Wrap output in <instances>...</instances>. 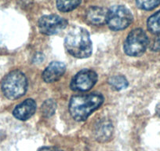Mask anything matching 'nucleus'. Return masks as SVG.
Returning a JSON list of instances; mask_svg holds the SVG:
<instances>
[{"instance_id":"nucleus-1","label":"nucleus","mask_w":160,"mask_h":151,"mask_svg":"<svg viewBox=\"0 0 160 151\" xmlns=\"http://www.w3.org/2000/svg\"><path fill=\"white\" fill-rule=\"evenodd\" d=\"M104 102V97L98 93L73 96L69 103V111L77 121H83Z\"/></svg>"},{"instance_id":"nucleus-2","label":"nucleus","mask_w":160,"mask_h":151,"mask_svg":"<svg viewBox=\"0 0 160 151\" xmlns=\"http://www.w3.org/2000/svg\"><path fill=\"white\" fill-rule=\"evenodd\" d=\"M64 46L67 51L78 58H89L93 51L90 34L82 28L76 27L66 35Z\"/></svg>"},{"instance_id":"nucleus-3","label":"nucleus","mask_w":160,"mask_h":151,"mask_svg":"<svg viewBox=\"0 0 160 151\" xmlns=\"http://www.w3.org/2000/svg\"><path fill=\"white\" fill-rule=\"evenodd\" d=\"M28 88V81L24 73L20 71H13L4 78L2 83V91L7 98L18 99L25 94Z\"/></svg>"},{"instance_id":"nucleus-4","label":"nucleus","mask_w":160,"mask_h":151,"mask_svg":"<svg viewBox=\"0 0 160 151\" xmlns=\"http://www.w3.org/2000/svg\"><path fill=\"white\" fill-rule=\"evenodd\" d=\"M148 44V37L144 30L141 29H133L126 39L124 51L129 56H141L144 53Z\"/></svg>"},{"instance_id":"nucleus-5","label":"nucleus","mask_w":160,"mask_h":151,"mask_svg":"<svg viewBox=\"0 0 160 151\" xmlns=\"http://www.w3.org/2000/svg\"><path fill=\"white\" fill-rule=\"evenodd\" d=\"M133 14L124 6H114L108 10L107 24L109 29L113 31L125 29L133 21Z\"/></svg>"},{"instance_id":"nucleus-6","label":"nucleus","mask_w":160,"mask_h":151,"mask_svg":"<svg viewBox=\"0 0 160 151\" xmlns=\"http://www.w3.org/2000/svg\"><path fill=\"white\" fill-rule=\"evenodd\" d=\"M68 25V21L58 15H45L38 21V29L44 35H51L58 33Z\"/></svg>"},{"instance_id":"nucleus-7","label":"nucleus","mask_w":160,"mask_h":151,"mask_svg":"<svg viewBox=\"0 0 160 151\" xmlns=\"http://www.w3.org/2000/svg\"><path fill=\"white\" fill-rule=\"evenodd\" d=\"M98 81V75L90 69H83L75 76L71 82V88L75 91H87Z\"/></svg>"},{"instance_id":"nucleus-8","label":"nucleus","mask_w":160,"mask_h":151,"mask_svg":"<svg viewBox=\"0 0 160 151\" xmlns=\"http://www.w3.org/2000/svg\"><path fill=\"white\" fill-rule=\"evenodd\" d=\"M66 71V66L63 62L53 61L42 72V79L46 83H53L62 77Z\"/></svg>"},{"instance_id":"nucleus-9","label":"nucleus","mask_w":160,"mask_h":151,"mask_svg":"<svg viewBox=\"0 0 160 151\" xmlns=\"http://www.w3.org/2000/svg\"><path fill=\"white\" fill-rule=\"evenodd\" d=\"M36 110V103L33 99H27L16 106L13 114L17 119L27 121L33 116Z\"/></svg>"},{"instance_id":"nucleus-10","label":"nucleus","mask_w":160,"mask_h":151,"mask_svg":"<svg viewBox=\"0 0 160 151\" xmlns=\"http://www.w3.org/2000/svg\"><path fill=\"white\" fill-rule=\"evenodd\" d=\"M108 10L103 7H91L86 12V20L93 25H102L107 22Z\"/></svg>"},{"instance_id":"nucleus-11","label":"nucleus","mask_w":160,"mask_h":151,"mask_svg":"<svg viewBox=\"0 0 160 151\" xmlns=\"http://www.w3.org/2000/svg\"><path fill=\"white\" fill-rule=\"evenodd\" d=\"M113 134V126L108 120H102L95 127L94 136L97 141L106 143L112 138Z\"/></svg>"},{"instance_id":"nucleus-12","label":"nucleus","mask_w":160,"mask_h":151,"mask_svg":"<svg viewBox=\"0 0 160 151\" xmlns=\"http://www.w3.org/2000/svg\"><path fill=\"white\" fill-rule=\"evenodd\" d=\"M109 84L113 89L116 91H121L128 87V81L123 76L116 75L111 77L108 81Z\"/></svg>"},{"instance_id":"nucleus-13","label":"nucleus","mask_w":160,"mask_h":151,"mask_svg":"<svg viewBox=\"0 0 160 151\" xmlns=\"http://www.w3.org/2000/svg\"><path fill=\"white\" fill-rule=\"evenodd\" d=\"M82 0H57V7L61 12H69L76 8Z\"/></svg>"},{"instance_id":"nucleus-14","label":"nucleus","mask_w":160,"mask_h":151,"mask_svg":"<svg viewBox=\"0 0 160 151\" xmlns=\"http://www.w3.org/2000/svg\"><path fill=\"white\" fill-rule=\"evenodd\" d=\"M147 24L148 29L152 33L160 34V10L148 18Z\"/></svg>"},{"instance_id":"nucleus-15","label":"nucleus","mask_w":160,"mask_h":151,"mask_svg":"<svg viewBox=\"0 0 160 151\" xmlns=\"http://www.w3.org/2000/svg\"><path fill=\"white\" fill-rule=\"evenodd\" d=\"M137 7L144 10H152L160 5V0H136Z\"/></svg>"},{"instance_id":"nucleus-16","label":"nucleus","mask_w":160,"mask_h":151,"mask_svg":"<svg viewBox=\"0 0 160 151\" xmlns=\"http://www.w3.org/2000/svg\"><path fill=\"white\" fill-rule=\"evenodd\" d=\"M56 111V103L53 100H47L42 106V112L43 116L47 117L53 116Z\"/></svg>"},{"instance_id":"nucleus-17","label":"nucleus","mask_w":160,"mask_h":151,"mask_svg":"<svg viewBox=\"0 0 160 151\" xmlns=\"http://www.w3.org/2000/svg\"><path fill=\"white\" fill-rule=\"evenodd\" d=\"M153 51H160V34H158L155 39H154L153 44L151 47Z\"/></svg>"},{"instance_id":"nucleus-18","label":"nucleus","mask_w":160,"mask_h":151,"mask_svg":"<svg viewBox=\"0 0 160 151\" xmlns=\"http://www.w3.org/2000/svg\"><path fill=\"white\" fill-rule=\"evenodd\" d=\"M37 151H63L61 149H58L57 147H53V146H44V147L40 148Z\"/></svg>"},{"instance_id":"nucleus-19","label":"nucleus","mask_w":160,"mask_h":151,"mask_svg":"<svg viewBox=\"0 0 160 151\" xmlns=\"http://www.w3.org/2000/svg\"><path fill=\"white\" fill-rule=\"evenodd\" d=\"M155 113H156V115L158 117H160V103L157 105L156 109H155Z\"/></svg>"}]
</instances>
